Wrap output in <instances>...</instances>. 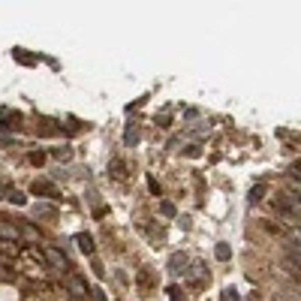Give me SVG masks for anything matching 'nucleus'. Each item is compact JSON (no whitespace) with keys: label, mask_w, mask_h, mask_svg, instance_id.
Here are the masks:
<instances>
[{"label":"nucleus","mask_w":301,"mask_h":301,"mask_svg":"<svg viewBox=\"0 0 301 301\" xmlns=\"http://www.w3.org/2000/svg\"><path fill=\"white\" fill-rule=\"evenodd\" d=\"M78 247H81V253H94V238L88 232H81L78 235Z\"/></svg>","instance_id":"nucleus-1"},{"label":"nucleus","mask_w":301,"mask_h":301,"mask_svg":"<svg viewBox=\"0 0 301 301\" xmlns=\"http://www.w3.org/2000/svg\"><path fill=\"white\" fill-rule=\"evenodd\" d=\"M262 196H265V187H262V184H256V187L250 190V196H247V199H250V205H256V202H262Z\"/></svg>","instance_id":"nucleus-2"},{"label":"nucleus","mask_w":301,"mask_h":301,"mask_svg":"<svg viewBox=\"0 0 301 301\" xmlns=\"http://www.w3.org/2000/svg\"><path fill=\"white\" fill-rule=\"evenodd\" d=\"M229 256H232V250H229V244H217V259H223V262H226Z\"/></svg>","instance_id":"nucleus-3"},{"label":"nucleus","mask_w":301,"mask_h":301,"mask_svg":"<svg viewBox=\"0 0 301 301\" xmlns=\"http://www.w3.org/2000/svg\"><path fill=\"white\" fill-rule=\"evenodd\" d=\"M34 193H39V196H54V187H45V184H36Z\"/></svg>","instance_id":"nucleus-4"},{"label":"nucleus","mask_w":301,"mask_h":301,"mask_svg":"<svg viewBox=\"0 0 301 301\" xmlns=\"http://www.w3.org/2000/svg\"><path fill=\"white\" fill-rule=\"evenodd\" d=\"M127 145H139V133H135V127H127Z\"/></svg>","instance_id":"nucleus-5"},{"label":"nucleus","mask_w":301,"mask_h":301,"mask_svg":"<svg viewBox=\"0 0 301 301\" xmlns=\"http://www.w3.org/2000/svg\"><path fill=\"white\" fill-rule=\"evenodd\" d=\"M223 301H238V292L235 289H223Z\"/></svg>","instance_id":"nucleus-6"},{"label":"nucleus","mask_w":301,"mask_h":301,"mask_svg":"<svg viewBox=\"0 0 301 301\" xmlns=\"http://www.w3.org/2000/svg\"><path fill=\"white\" fill-rule=\"evenodd\" d=\"M163 214H166V217H175L178 211H175V205H169V202H166V205H163Z\"/></svg>","instance_id":"nucleus-7"}]
</instances>
